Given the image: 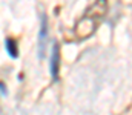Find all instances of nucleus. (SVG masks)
<instances>
[{"mask_svg": "<svg viewBox=\"0 0 132 115\" xmlns=\"http://www.w3.org/2000/svg\"><path fill=\"white\" fill-rule=\"evenodd\" d=\"M42 23H40V31H38V41H37V48H38V58H43L46 55V43H48V20H46V14H42Z\"/></svg>", "mask_w": 132, "mask_h": 115, "instance_id": "1", "label": "nucleus"}, {"mask_svg": "<svg viewBox=\"0 0 132 115\" xmlns=\"http://www.w3.org/2000/svg\"><path fill=\"white\" fill-rule=\"evenodd\" d=\"M51 63H49V71H51V77L54 81H57L59 78V61H60V49H59V43L54 41L52 43V49H51Z\"/></svg>", "mask_w": 132, "mask_h": 115, "instance_id": "2", "label": "nucleus"}, {"mask_svg": "<svg viewBox=\"0 0 132 115\" xmlns=\"http://www.w3.org/2000/svg\"><path fill=\"white\" fill-rule=\"evenodd\" d=\"M5 49H6V52H8V55L11 58H17V55H19V46H17V41L14 38L8 37L5 40Z\"/></svg>", "mask_w": 132, "mask_h": 115, "instance_id": "3", "label": "nucleus"}, {"mask_svg": "<svg viewBox=\"0 0 132 115\" xmlns=\"http://www.w3.org/2000/svg\"><path fill=\"white\" fill-rule=\"evenodd\" d=\"M0 91H2V97H6V89H5V83H0Z\"/></svg>", "mask_w": 132, "mask_h": 115, "instance_id": "4", "label": "nucleus"}]
</instances>
